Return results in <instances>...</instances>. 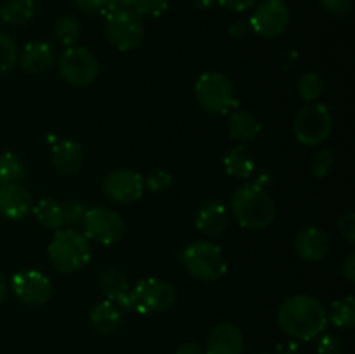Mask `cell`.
<instances>
[{
  "instance_id": "11",
  "label": "cell",
  "mask_w": 355,
  "mask_h": 354,
  "mask_svg": "<svg viewBox=\"0 0 355 354\" xmlns=\"http://www.w3.org/2000/svg\"><path fill=\"white\" fill-rule=\"evenodd\" d=\"M250 26L262 38H276L286 31L290 24V9L283 0H263L253 7Z\"/></svg>"
},
{
  "instance_id": "21",
  "label": "cell",
  "mask_w": 355,
  "mask_h": 354,
  "mask_svg": "<svg viewBox=\"0 0 355 354\" xmlns=\"http://www.w3.org/2000/svg\"><path fill=\"white\" fill-rule=\"evenodd\" d=\"M229 127V135H231L234 141L239 142H248L252 139H255L257 135L262 132V124H260L259 118L248 110H238L231 111L227 120Z\"/></svg>"
},
{
  "instance_id": "23",
  "label": "cell",
  "mask_w": 355,
  "mask_h": 354,
  "mask_svg": "<svg viewBox=\"0 0 355 354\" xmlns=\"http://www.w3.org/2000/svg\"><path fill=\"white\" fill-rule=\"evenodd\" d=\"M225 172L236 179H250L255 172V162L245 144L234 146L224 156Z\"/></svg>"
},
{
  "instance_id": "1",
  "label": "cell",
  "mask_w": 355,
  "mask_h": 354,
  "mask_svg": "<svg viewBox=\"0 0 355 354\" xmlns=\"http://www.w3.org/2000/svg\"><path fill=\"white\" fill-rule=\"evenodd\" d=\"M277 325L297 342L321 335L328 326V309L311 295H293L277 309Z\"/></svg>"
},
{
  "instance_id": "39",
  "label": "cell",
  "mask_w": 355,
  "mask_h": 354,
  "mask_svg": "<svg viewBox=\"0 0 355 354\" xmlns=\"http://www.w3.org/2000/svg\"><path fill=\"white\" fill-rule=\"evenodd\" d=\"M222 7L229 10H236V12H246V10L253 9L259 3V0H217Z\"/></svg>"
},
{
  "instance_id": "45",
  "label": "cell",
  "mask_w": 355,
  "mask_h": 354,
  "mask_svg": "<svg viewBox=\"0 0 355 354\" xmlns=\"http://www.w3.org/2000/svg\"><path fill=\"white\" fill-rule=\"evenodd\" d=\"M7 290H9V281H7V278L0 273V304H2L3 298H6Z\"/></svg>"
},
{
  "instance_id": "47",
  "label": "cell",
  "mask_w": 355,
  "mask_h": 354,
  "mask_svg": "<svg viewBox=\"0 0 355 354\" xmlns=\"http://www.w3.org/2000/svg\"><path fill=\"white\" fill-rule=\"evenodd\" d=\"M260 354H267V353H260Z\"/></svg>"
},
{
  "instance_id": "44",
  "label": "cell",
  "mask_w": 355,
  "mask_h": 354,
  "mask_svg": "<svg viewBox=\"0 0 355 354\" xmlns=\"http://www.w3.org/2000/svg\"><path fill=\"white\" fill-rule=\"evenodd\" d=\"M121 10H134V0H110V12H121Z\"/></svg>"
},
{
  "instance_id": "26",
  "label": "cell",
  "mask_w": 355,
  "mask_h": 354,
  "mask_svg": "<svg viewBox=\"0 0 355 354\" xmlns=\"http://www.w3.org/2000/svg\"><path fill=\"white\" fill-rule=\"evenodd\" d=\"M328 319L340 330H350L355 325V298L352 295H345L336 298L328 312Z\"/></svg>"
},
{
  "instance_id": "16",
  "label": "cell",
  "mask_w": 355,
  "mask_h": 354,
  "mask_svg": "<svg viewBox=\"0 0 355 354\" xmlns=\"http://www.w3.org/2000/svg\"><path fill=\"white\" fill-rule=\"evenodd\" d=\"M101 290L106 295V301L113 302L120 309L130 311V285H128L127 276L123 271L118 267H107L101 274Z\"/></svg>"
},
{
  "instance_id": "28",
  "label": "cell",
  "mask_w": 355,
  "mask_h": 354,
  "mask_svg": "<svg viewBox=\"0 0 355 354\" xmlns=\"http://www.w3.org/2000/svg\"><path fill=\"white\" fill-rule=\"evenodd\" d=\"M55 38L61 42L62 45H75L78 42L80 33H82V26H80L78 19L73 16H61L54 24Z\"/></svg>"
},
{
  "instance_id": "3",
  "label": "cell",
  "mask_w": 355,
  "mask_h": 354,
  "mask_svg": "<svg viewBox=\"0 0 355 354\" xmlns=\"http://www.w3.org/2000/svg\"><path fill=\"white\" fill-rule=\"evenodd\" d=\"M49 259L59 273H76L90 260L89 239L73 228L58 229L49 243Z\"/></svg>"
},
{
  "instance_id": "22",
  "label": "cell",
  "mask_w": 355,
  "mask_h": 354,
  "mask_svg": "<svg viewBox=\"0 0 355 354\" xmlns=\"http://www.w3.org/2000/svg\"><path fill=\"white\" fill-rule=\"evenodd\" d=\"M89 321L96 332L104 333V335L113 333L116 332L118 326H120L121 323V309L110 301L97 302V304L90 309Z\"/></svg>"
},
{
  "instance_id": "9",
  "label": "cell",
  "mask_w": 355,
  "mask_h": 354,
  "mask_svg": "<svg viewBox=\"0 0 355 354\" xmlns=\"http://www.w3.org/2000/svg\"><path fill=\"white\" fill-rule=\"evenodd\" d=\"M106 37L114 49L125 52L137 47L144 38V24L142 17L134 10L106 14Z\"/></svg>"
},
{
  "instance_id": "34",
  "label": "cell",
  "mask_w": 355,
  "mask_h": 354,
  "mask_svg": "<svg viewBox=\"0 0 355 354\" xmlns=\"http://www.w3.org/2000/svg\"><path fill=\"white\" fill-rule=\"evenodd\" d=\"M75 3L87 16H106L110 12V0H75Z\"/></svg>"
},
{
  "instance_id": "13",
  "label": "cell",
  "mask_w": 355,
  "mask_h": 354,
  "mask_svg": "<svg viewBox=\"0 0 355 354\" xmlns=\"http://www.w3.org/2000/svg\"><path fill=\"white\" fill-rule=\"evenodd\" d=\"M10 290L26 305H44L52 295V285L40 271H19L10 280Z\"/></svg>"
},
{
  "instance_id": "33",
  "label": "cell",
  "mask_w": 355,
  "mask_h": 354,
  "mask_svg": "<svg viewBox=\"0 0 355 354\" xmlns=\"http://www.w3.org/2000/svg\"><path fill=\"white\" fill-rule=\"evenodd\" d=\"M333 162H335V158H333L331 151H328V149H319V151L312 156V174H314L315 177H319V179H322L333 167Z\"/></svg>"
},
{
  "instance_id": "25",
  "label": "cell",
  "mask_w": 355,
  "mask_h": 354,
  "mask_svg": "<svg viewBox=\"0 0 355 354\" xmlns=\"http://www.w3.org/2000/svg\"><path fill=\"white\" fill-rule=\"evenodd\" d=\"M33 214L37 221L47 229H61L64 226V210L62 201L54 198H44L33 207Z\"/></svg>"
},
{
  "instance_id": "42",
  "label": "cell",
  "mask_w": 355,
  "mask_h": 354,
  "mask_svg": "<svg viewBox=\"0 0 355 354\" xmlns=\"http://www.w3.org/2000/svg\"><path fill=\"white\" fill-rule=\"evenodd\" d=\"M274 354H300V346L297 340H288V342L277 344Z\"/></svg>"
},
{
  "instance_id": "29",
  "label": "cell",
  "mask_w": 355,
  "mask_h": 354,
  "mask_svg": "<svg viewBox=\"0 0 355 354\" xmlns=\"http://www.w3.org/2000/svg\"><path fill=\"white\" fill-rule=\"evenodd\" d=\"M322 89H324L322 78L314 71L305 73L298 82V94L305 103H315L321 97Z\"/></svg>"
},
{
  "instance_id": "6",
  "label": "cell",
  "mask_w": 355,
  "mask_h": 354,
  "mask_svg": "<svg viewBox=\"0 0 355 354\" xmlns=\"http://www.w3.org/2000/svg\"><path fill=\"white\" fill-rule=\"evenodd\" d=\"M175 288L168 281L158 278H144L130 290V311L134 309L141 314L165 312L175 304Z\"/></svg>"
},
{
  "instance_id": "37",
  "label": "cell",
  "mask_w": 355,
  "mask_h": 354,
  "mask_svg": "<svg viewBox=\"0 0 355 354\" xmlns=\"http://www.w3.org/2000/svg\"><path fill=\"white\" fill-rule=\"evenodd\" d=\"M343 346L342 340L333 333H326L318 342V354H342Z\"/></svg>"
},
{
  "instance_id": "12",
  "label": "cell",
  "mask_w": 355,
  "mask_h": 354,
  "mask_svg": "<svg viewBox=\"0 0 355 354\" xmlns=\"http://www.w3.org/2000/svg\"><path fill=\"white\" fill-rule=\"evenodd\" d=\"M144 177L135 170L118 169L107 174L103 183V193L114 203H134L144 193Z\"/></svg>"
},
{
  "instance_id": "15",
  "label": "cell",
  "mask_w": 355,
  "mask_h": 354,
  "mask_svg": "<svg viewBox=\"0 0 355 354\" xmlns=\"http://www.w3.org/2000/svg\"><path fill=\"white\" fill-rule=\"evenodd\" d=\"M205 354H243L245 335L234 323H220L208 333Z\"/></svg>"
},
{
  "instance_id": "7",
  "label": "cell",
  "mask_w": 355,
  "mask_h": 354,
  "mask_svg": "<svg viewBox=\"0 0 355 354\" xmlns=\"http://www.w3.org/2000/svg\"><path fill=\"white\" fill-rule=\"evenodd\" d=\"M333 118L326 104L307 103L297 113L293 124L295 137L305 146H318L331 134Z\"/></svg>"
},
{
  "instance_id": "38",
  "label": "cell",
  "mask_w": 355,
  "mask_h": 354,
  "mask_svg": "<svg viewBox=\"0 0 355 354\" xmlns=\"http://www.w3.org/2000/svg\"><path fill=\"white\" fill-rule=\"evenodd\" d=\"M338 229L342 233L343 238L352 245L355 243V214L352 210L343 214L342 217L338 219Z\"/></svg>"
},
{
  "instance_id": "36",
  "label": "cell",
  "mask_w": 355,
  "mask_h": 354,
  "mask_svg": "<svg viewBox=\"0 0 355 354\" xmlns=\"http://www.w3.org/2000/svg\"><path fill=\"white\" fill-rule=\"evenodd\" d=\"M322 9L335 17L349 16L352 10V0H319Z\"/></svg>"
},
{
  "instance_id": "27",
  "label": "cell",
  "mask_w": 355,
  "mask_h": 354,
  "mask_svg": "<svg viewBox=\"0 0 355 354\" xmlns=\"http://www.w3.org/2000/svg\"><path fill=\"white\" fill-rule=\"evenodd\" d=\"M26 176V165L23 160L14 153L0 155V184L19 183Z\"/></svg>"
},
{
  "instance_id": "19",
  "label": "cell",
  "mask_w": 355,
  "mask_h": 354,
  "mask_svg": "<svg viewBox=\"0 0 355 354\" xmlns=\"http://www.w3.org/2000/svg\"><path fill=\"white\" fill-rule=\"evenodd\" d=\"M52 163L61 176H75L83 163L82 146L71 139H61L52 146Z\"/></svg>"
},
{
  "instance_id": "20",
  "label": "cell",
  "mask_w": 355,
  "mask_h": 354,
  "mask_svg": "<svg viewBox=\"0 0 355 354\" xmlns=\"http://www.w3.org/2000/svg\"><path fill=\"white\" fill-rule=\"evenodd\" d=\"M19 65L28 73H44L54 65L55 51L49 42H30L21 52Z\"/></svg>"
},
{
  "instance_id": "43",
  "label": "cell",
  "mask_w": 355,
  "mask_h": 354,
  "mask_svg": "<svg viewBox=\"0 0 355 354\" xmlns=\"http://www.w3.org/2000/svg\"><path fill=\"white\" fill-rule=\"evenodd\" d=\"M175 354H205L203 347L196 342H184L177 347Z\"/></svg>"
},
{
  "instance_id": "14",
  "label": "cell",
  "mask_w": 355,
  "mask_h": 354,
  "mask_svg": "<svg viewBox=\"0 0 355 354\" xmlns=\"http://www.w3.org/2000/svg\"><path fill=\"white\" fill-rule=\"evenodd\" d=\"M33 208V196L21 183L0 184V215L10 221L26 217Z\"/></svg>"
},
{
  "instance_id": "46",
  "label": "cell",
  "mask_w": 355,
  "mask_h": 354,
  "mask_svg": "<svg viewBox=\"0 0 355 354\" xmlns=\"http://www.w3.org/2000/svg\"><path fill=\"white\" fill-rule=\"evenodd\" d=\"M193 3L198 7V9L207 10V9H211V7L217 3V0H193Z\"/></svg>"
},
{
  "instance_id": "10",
  "label": "cell",
  "mask_w": 355,
  "mask_h": 354,
  "mask_svg": "<svg viewBox=\"0 0 355 354\" xmlns=\"http://www.w3.org/2000/svg\"><path fill=\"white\" fill-rule=\"evenodd\" d=\"M82 222L87 239L106 246L120 242L125 233L123 219L120 217V214L106 207L87 208Z\"/></svg>"
},
{
  "instance_id": "24",
  "label": "cell",
  "mask_w": 355,
  "mask_h": 354,
  "mask_svg": "<svg viewBox=\"0 0 355 354\" xmlns=\"http://www.w3.org/2000/svg\"><path fill=\"white\" fill-rule=\"evenodd\" d=\"M33 0H6L0 6V19L10 26H24L33 19Z\"/></svg>"
},
{
  "instance_id": "8",
  "label": "cell",
  "mask_w": 355,
  "mask_h": 354,
  "mask_svg": "<svg viewBox=\"0 0 355 354\" xmlns=\"http://www.w3.org/2000/svg\"><path fill=\"white\" fill-rule=\"evenodd\" d=\"M59 75L76 87L90 85L99 75V61L87 47L71 45L58 59Z\"/></svg>"
},
{
  "instance_id": "17",
  "label": "cell",
  "mask_w": 355,
  "mask_h": 354,
  "mask_svg": "<svg viewBox=\"0 0 355 354\" xmlns=\"http://www.w3.org/2000/svg\"><path fill=\"white\" fill-rule=\"evenodd\" d=\"M298 257L307 262H321L329 250V242L319 228H305L295 238Z\"/></svg>"
},
{
  "instance_id": "32",
  "label": "cell",
  "mask_w": 355,
  "mask_h": 354,
  "mask_svg": "<svg viewBox=\"0 0 355 354\" xmlns=\"http://www.w3.org/2000/svg\"><path fill=\"white\" fill-rule=\"evenodd\" d=\"M172 186V176L166 170H155L144 179V187L151 193H163Z\"/></svg>"
},
{
  "instance_id": "18",
  "label": "cell",
  "mask_w": 355,
  "mask_h": 354,
  "mask_svg": "<svg viewBox=\"0 0 355 354\" xmlns=\"http://www.w3.org/2000/svg\"><path fill=\"white\" fill-rule=\"evenodd\" d=\"M227 208L217 200H207L200 205L196 212V228L208 236H217L227 226Z\"/></svg>"
},
{
  "instance_id": "31",
  "label": "cell",
  "mask_w": 355,
  "mask_h": 354,
  "mask_svg": "<svg viewBox=\"0 0 355 354\" xmlns=\"http://www.w3.org/2000/svg\"><path fill=\"white\" fill-rule=\"evenodd\" d=\"M168 9V0H134V12L144 17H158Z\"/></svg>"
},
{
  "instance_id": "4",
  "label": "cell",
  "mask_w": 355,
  "mask_h": 354,
  "mask_svg": "<svg viewBox=\"0 0 355 354\" xmlns=\"http://www.w3.org/2000/svg\"><path fill=\"white\" fill-rule=\"evenodd\" d=\"M180 260L191 276L207 283L220 280L227 271V262L222 250L215 243L205 239L187 245Z\"/></svg>"
},
{
  "instance_id": "40",
  "label": "cell",
  "mask_w": 355,
  "mask_h": 354,
  "mask_svg": "<svg viewBox=\"0 0 355 354\" xmlns=\"http://www.w3.org/2000/svg\"><path fill=\"white\" fill-rule=\"evenodd\" d=\"M250 33H253L252 26H250V21H236L229 26V35L236 40H241V38L248 37Z\"/></svg>"
},
{
  "instance_id": "35",
  "label": "cell",
  "mask_w": 355,
  "mask_h": 354,
  "mask_svg": "<svg viewBox=\"0 0 355 354\" xmlns=\"http://www.w3.org/2000/svg\"><path fill=\"white\" fill-rule=\"evenodd\" d=\"M62 210H64V226H75L83 221L87 208L80 201H62Z\"/></svg>"
},
{
  "instance_id": "41",
  "label": "cell",
  "mask_w": 355,
  "mask_h": 354,
  "mask_svg": "<svg viewBox=\"0 0 355 354\" xmlns=\"http://www.w3.org/2000/svg\"><path fill=\"white\" fill-rule=\"evenodd\" d=\"M342 273L345 274V278L350 281V283L355 281V253L354 252H350L349 255H347V259L343 260Z\"/></svg>"
},
{
  "instance_id": "2",
  "label": "cell",
  "mask_w": 355,
  "mask_h": 354,
  "mask_svg": "<svg viewBox=\"0 0 355 354\" xmlns=\"http://www.w3.org/2000/svg\"><path fill=\"white\" fill-rule=\"evenodd\" d=\"M231 210L236 222L246 229H263L272 224L276 205L266 189L259 184H245L231 200Z\"/></svg>"
},
{
  "instance_id": "5",
  "label": "cell",
  "mask_w": 355,
  "mask_h": 354,
  "mask_svg": "<svg viewBox=\"0 0 355 354\" xmlns=\"http://www.w3.org/2000/svg\"><path fill=\"white\" fill-rule=\"evenodd\" d=\"M194 94L198 104L211 115H225L239 108L231 80L220 71L203 73L194 85Z\"/></svg>"
},
{
  "instance_id": "30",
  "label": "cell",
  "mask_w": 355,
  "mask_h": 354,
  "mask_svg": "<svg viewBox=\"0 0 355 354\" xmlns=\"http://www.w3.org/2000/svg\"><path fill=\"white\" fill-rule=\"evenodd\" d=\"M17 47L9 35L0 31V75H6L7 71L16 66L17 62Z\"/></svg>"
}]
</instances>
